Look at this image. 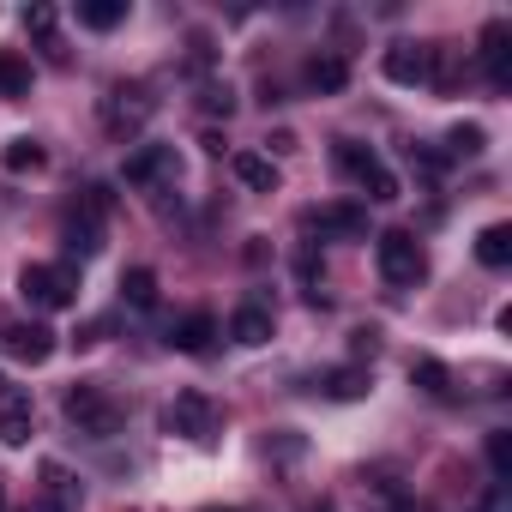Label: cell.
Masks as SVG:
<instances>
[{
    "mask_svg": "<svg viewBox=\"0 0 512 512\" xmlns=\"http://www.w3.org/2000/svg\"><path fill=\"white\" fill-rule=\"evenodd\" d=\"M229 169H235V181H241V187H253V193H278V181H284V175H278V163H272L266 151H235V157H229Z\"/></svg>",
    "mask_w": 512,
    "mask_h": 512,
    "instance_id": "15",
    "label": "cell"
},
{
    "mask_svg": "<svg viewBox=\"0 0 512 512\" xmlns=\"http://www.w3.org/2000/svg\"><path fill=\"white\" fill-rule=\"evenodd\" d=\"M121 175H127V187H157V181L181 175V157H175V145H139Z\"/></svg>",
    "mask_w": 512,
    "mask_h": 512,
    "instance_id": "9",
    "label": "cell"
},
{
    "mask_svg": "<svg viewBox=\"0 0 512 512\" xmlns=\"http://www.w3.org/2000/svg\"><path fill=\"white\" fill-rule=\"evenodd\" d=\"M205 512H235V506H205Z\"/></svg>",
    "mask_w": 512,
    "mask_h": 512,
    "instance_id": "35",
    "label": "cell"
},
{
    "mask_svg": "<svg viewBox=\"0 0 512 512\" xmlns=\"http://www.w3.org/2000/svg\"><path fill=\"white\" fill-rule=\"evenodd\" d=\"M0 506H7V476H0Z\"/></svg>",
    "mask_w": 512,
    "mask_h": 512,
    "instance_id": "34",
    "label": "cell"
},
{
    "mask_svg": "<svg viewBox=\"0 0 512 512\" xmlns=\"http://www.w3.org/2000/svg\"><path fill=\"white\" fill-rule=\"evenodd\" d=\"M308 512H338V500H308Z\"/></svg>",
    "mask_w": 512,
    "mask_h": 512,
    "instance_id": "33",
    "label": "cell"
},
{
    "mask_svg": "<svg viewBox=\"0 0 512 512\" xmlns=\"http://www.w3.org/2000/svg\"><path fill=\"white\" fill-rule=\"evenodd\" d=\"M61 410H67V422H73L79 434H91V440H115V434L127 428V404H121L109 386H97V380H73L67 398H61Z\"/></svg>",
    "mask_w": 512,
    "mask_h": 512,
    "instance_id": "1",
    "label": "cell"
},
{
    "mask_svg": "<svg viewBox=\"0 0 512 512\" xmlns=\"http://www.w3.org/2000/svg\"><path fill=\"white\" fill-rule=\"evenodd\" d=\"M151 115H157V97H151L145 85H115V91L103 97V133H109V139H133Z\"/></svg>",
    "mask_w": 512,
    "mask_h": 512,
    "instance_id": "5",
    "label": "cell"
},
{
    "mask_svg": "<svg viewBox=\"0 0 512 512\" xmlns=\"http://www.w3.org/2000/svg\"><path fill=\"white\" fill-rule=\"evenodd\" d=\"M374 266H380V278H386L392 290L422 284V278H428V253H422L416 229H386V235L374 241Z\"/></svg>",
    "mask_w": 512,
    "mask_h": 512,
    "instance_id": "2",
    "label": "cell"
},
{
    "mask_svg": "<svg viewBox=\"0 0 512 512\" xmlns=\"http://www.w3.org/2000/svg\"><path fill=\"white\" fill-rule=\"evenodd\" d=\"M121 302L127 308H157V272L151 266H133V272H121Z\"/></svg>",
    "mask_w": 512,
    "mask_h": 512,
    "instance_id": "21",
    "label": "cell"
},
{
    "mask_svg": "<svg viewBox=\"0 0 512 512\" xmlns=\"http://www.w3.org/2000/svg\"><path fill=\"white\" fill-rule=\"evenodd\" d=\"M488 464H494V476L506 482V470H512V440H506V434H488Z\"/></svg>",
    "mask_w": 512,
    "mask_h": 512,
    "instance_id": "29",
    "label": "cell"
},
{
    "mask_svg": "<svg viewBox=\"0 0 512 512\" xmlns=\"http://www.w3.org/2000/svg\"><path fill=\"white\" fill-rule=\"evenodd\" d=\"M211 338H217V320H211L205 308H193V314H181V320L169 326V344H175L181 356H205Z\"/></svg>",
    "mask_w": 512,
    "mask_h": 512,
    "instance_id": "14",
    "label": "cell"
},
{
    "mask_svg": "<svg viewBox=\"0 0 512 512\" xmlns=\"http://www.w3.org/2000/svg\"><path fill=\"white\" fill-rule=\"evenodd\" d=\"M61 241H67V253H79V260H91V253L103 247V217H91V211L79 217V211H73V217L61 223Z\"/></svg>",
    "mask_w": 512,
    "mask_h": 512,
    "instance_id": "18",
    "label": "cell"
},
{
    "mask_svg": "<svg viewBox=\"0 0 512 512\" xmlns=\"http://www.w3.org/2000/svg\"><path fill=\"white\" fill-rule=\"evenodd\" d=\"M308 85H314L320 97L344 91V85H350V61H344V55H314V61H308Z\"/></svg>",
    "mask_w": 512,
    "mask_h": 512,
    "instance_id": "20",
    "label": "cell"
},
{
    "mask_svg": "<svg viewBox=\"0 0 512 512\" xmlns=\"http://www.w3.org/2000/svg\"><path fill=\"white\" fill-rule=\"evenodd\" d=\"M0 350H7L13 362H25V368H43V362L55 356V332L37 326V320H19V326L0 332Z\"/></svg>",
    "mask_w": 512,
    "mask_h": 512,
    "instance_id": "8",
    "label": "cell"
},
{
    "mask_svg": "<svg viewBox=\"0 0 512 512\" xmlns=\"http://www.w3.org/2000/svg\"><path fill=\"white\" fill-rule=\"evenodd\" d=\"M410 380H416L428 398H446V392H452V368L434 362V356H416V362H410Z\"/></svg>",
    "mask_w": 512,
    "mask_h": 512,
    "instance_id": "24",
    "label": "cell"
},
{
    "mask_svg": "<svg viewBox=\"0 0 512 512\" xmlns=\"http://www.w3.org/2000/svg\"><path fill=\"white\" fill-rule=\"evenodd\" d=\"M127 19V0H79V25L85 31H115Z\"/></svg>",
    "mask_w": 512,
    "mask_h": 512,
    "instance_id": "23",
    "label": "cell"
},
{
    "mask_svg": "<svg viewBox=\"0 0 512 512\" xmlns=\"http://www.w3.org/2000/svg\"><path fill=\"white\" fill-rule=\"evenodd\" d=\"M43 506L49 512H79L85 506V488H79V476L61 458H43Z\"/></svg>",
    "mask_w": 512,
    "mask_h": 512,
    "instance_id": "11",
    "label": "cell"
},
{
    "mask_svg": "<svg viewBox=\"0 0 512 512\" xmlns=\"http://www.w3.org/2000/svg\"><path fill=\"white\" fill-rule=\"evenodd\" d=\"M440 67V43H392L386 49V79L392 85H428Z\"/></svg>",
    "mask_w": 512,
    "mask_h": 512,
    "instance_id": "7",
    "label": "cell"
},
{
    "mask_svg": "<svg viewBox=\"0 0 512 512\" xmlns=\"http://www.w3.org/2000/svg\"><path fill=\"white\" fill-rule=\"evenodd\" d=\"M7 398H19V386H13L7 374H0V404H7Z\"/></svg>",
    "mask_w": 512,
    "mask_h": 512,
    "instance_id": "32",
    "label": "cell"
},
{
    "mask_svg": "<svg viewBox=\"0 0 512 512\" xmlns=\"http://www.w3.org/2000/svg\"><path fill=\"white\" fill-rule=\"evenodd\" d=\"M410 163H416V169H422L428 181H440V169H446V157H434L428 145H410Z\"/></svg>",
    "mask_w": 512,
    "mask_h": 512,
    "instance_id": "30",
    "label": "cell"
},
{
    "mask_svg": "<svg viewBox=\"0 0 512 512\" xmlns=\"http://www.w3.org/2000/svg\"><path fill=\"white\" fill-rule=\"evenodd\" d=\"M0 163H7L13 175H37V169L49 163V151H43L37 139H13V145H7V157H0Z\"/></svg>",
    "mask_w": 512,
    "mask_h": 512,
    "instance_id": "26",
    "label": "cell"
},
{
    "mask_svg": "<svg viewBox=\"0 0 512 512\" xmlns=\"http://www.w3.org/2000/svg\"><path fill=\"white\" fill-rule=\"evenodd\" d=\"M163 434L205 446V440L217 434V404H211L205 392H175V398L163 404Z\"/></svg>",
    "mask_w": 512,
    "mask_h": 512,
    "instance_id": "4",
    "label": "cell"
},
{
    "mask_svg": "<svg viewBox=\"0 0 512 512\" xmlns=\"http://www.w3.org/2000/svg\"><path fill=\"white\" fill-rule=\"evenodd\" d=\"M338 169H344V175H350L368 199H380V205H392V199H398V175H392V169H386L368 145L344 139V145H338Z\"/></svg>",
    "mask_w": 512,
    "mask_h": 512,
    "instance_id": "6",
    "label": "cell"
},
{
    "mask_svg": "<svg viewBox=\"0 0 512 512\" xmlns=\"http://www.w3.org/2000/svg\"><path fill=\"white\" fill-rule=\"evenodd\" d=\"M320 392L338 398V404H356V398L374 392V374H368V368H326V374H320Z\"/></svg>",
    "mask_w": 512,
    "mask_h": 512,
    "instance_id": "17",
    "label": "cell"
},
{
    "mask_svg": "<svg viewBox=\"0 0 512 512\" xmlns=\"http://www.w3.org/2000/svg\"><path fill=\"white\" fill-rule=\"evenodd\" d=\"M272 326H278V320H272V308H266V302H241V308L229 314V338H235V344H247V350L272 344Z\"/></svg>",
    "mask_w": 512,
    "mask_h": 512,
    "instance_id": "12",
    "label": "cell"
},
{
    "mask_svg": "<svg viewBox=\"0 0 512 512\" xmlns=\"http://www.w3.org/2000/svg\"><path fill=\"white\" fill-rule=\"evenodd\" d=\"M0 440H7V446H25L31 440V398L25 392L0 404Z\"/></svg>",
    "mask_w": 512,
    "mask_h": 512,
    "instance_id": "22",
    "label": "cell"
},
{
    "mask_svg": "<svg viewBox=\"0 0 512 512\" xmlns=\"http://www.w3.org/2000/svg\"><path fill=\"white\" fill-rule=\"evenodd\" d=\"M199 103H205V115H229V109H235V91H229V85H205Z\"/></svg>",
    "mask_w": 512,
    "mask_h": 512,
    "instance_id": "28",
    "label": "cell"
},
{
    "mask_svg": "<svg viewBox=\"0 0 512 512\" xmlns=\"http://www.w3.org/2000/svg\"><path fill=\"white\" fill-rule=\"evenodd\" d=\"M25 91H31V61H19V55L0 49V103H7V97H25Z\"/></svg>",
    "mask_w": 512,
    "mask_h": 512,
    "instance_id": "25",
    "label": "cell"
},
{
    "mask_svg": "<svg viewBox=\"0 0 512 512\" xmlns=\"http://www.w3.org/2000/svg\"><path fill=\"white\" fill-rule=\"evenodd\" d=\"M302 229H320V235H338V241H362L368 235V211L362 205H320V211H302Z\"/></svg>",
    "mask_w": 512,
    "mask_h": 512,
    "instance_id": "10",
    "label": "cell"
},
{
    "mask_svg": "<svg viewBox=\"0 0 512 512\" xmlns=\"http://www.w3.org/2000/svg\"><path fill=\"white\" fill-rule=\"evenodd\" d=\"M19 296L37 308V314H61L79 302V272L73 266H25L19 272Z\"/></svg>",
    "mask_w": 512,
    "mask_h": 512,
    "instance_id": "3",
    "label": "cell"
},
{
    "mask_svg": "<svg viewBox=\"0 0 512 512\" xmlns=\"http://www.w3.org/2000/svg\"><path fill=\"white\" fill-rule=\"evenodd\" d=\"M506 43H512V25H506V19H488V25H482V67H488V85H512V61H506L512 49H506Z\"/></svg>",
    "mask_w": 512,
    "mask_h": 512,
    "instance_id": "13",
    "label": "cell"
},
{
    "mask_svg": "<svg viewBox=\"0 0 512 512\" xmlns=\"http://www.w3.org/2000/svg\"><path fill=\"white\" fill-rule=\"evenodd\" d=\"M55 25H61V13L49 7V0H37V7H25V31L37 37V49L55 61V67H67V49H61V37H55Z\"/></svg>",
    "mask_w": 512,
    "mask_h": 512,
    "instance_id": "16",
    "label": "cell"
},
{
    "mask_svg": "<svg viewBox=\"0 0 512 512\" xmlns=\"http://www.w3.org/2000/svg\"><path fill=\"white\" fill-rule=\"evenodd\" d=\"M446 145H452V157H476V151L488 145V133H482L476 121H458V127L446 133Z\"/></svg>",
    "mask_w": 512,
    "mask_h": 512,
    "instance_id": "27",
    "label": "cell"
},
{
    "mask_svg": "<svg viewBox=\"0 0 512 512\" xmlns=\"http://www.w3.org/2000/svg\"><path fill=\"white\" fill-rule=\"evenodd\" d=\"M476 260H482L488 272H506V266H512V223H488V229L476 235Z\"/></svg>",
    "mask_w": 512,
    "mask_h": 512,
    "instance_id": "19",
    "label": "cell"
},
{
    "mask_svg": "<svg viewBox=\"0 0 512 512\" xmlns=\"http://www.w3.org/2000/svg\"><path fill=\"white\" fill-rule=\"evenodd\" d=\"M380 350V332H356V356H374Z\"/></svg>",
    "mask_w": 512,
    "mask_h": 512,
    "instance_id": "31",
    "label": "cell"
}]
</instances>
